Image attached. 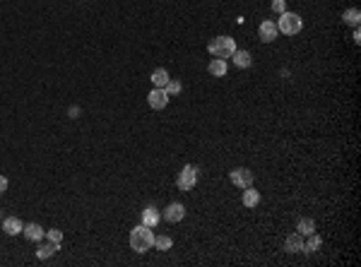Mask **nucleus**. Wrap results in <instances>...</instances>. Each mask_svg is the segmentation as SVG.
<instances>
[{"mask_svg":"<svg viewBox=\"0 0 361 267\" xmlns=\"http://www.w3.org/2000/svg\"><path fill=\"white\" fill-rule=\"evenodd\" d=\"M320 245H323V238H320L316 231H313V234H308V236H306V241H303V253H316Z\"/></svg>","mask_w":361,"mask_h":267,"instance_id":"obj_16","label":"nucleus"},{"mask_svg":"<svg viewBox=\"0 0 361 267\" xmlns=\"http://www.w3.org/2000/svg\"><path fill=\"white\" fill-rule=\"evenodd\" d=\"M171 245H174V241L169 236H154V248L157 250H169Z\"/></svg>","mask_w":361,"mask_h":267,"instance_id":"obj_21","label":"nucleus"},{"mask_svg":"<svg viewBox=\"0 0 361 267\" xmlns=\"http://www.w3.org/2000/svg\"><path fill=\"white\" fill-rule=\"evenodd\" d=\"M5 190H7V178L0 176V193H5Z\"/></svg>","mask_w":361,"mask_h":267,"instance_id":"obj_25","label":"nucleus"},{"mask_svg":"<svg viewBox=\"0 0 361 267\" xmlns=\"http://www.w3.org/2000/svg\"><path fill=\"white\" fill-rule=\"evenodd\" d=\"M58 245L60 243H53V241H48V243L39 245V250H36V255H39V260H46V258H51L56 250H58Z\"/></svg>","mask_w":361,"mask_h":267,"instance_id":"obj_19","label":"nucleus"},{"mask_svg":"<svg viewBox=\"0 0 361 267\" xmlns=\"http://www.w3.org/2000/svg\"><path fill=\"white\" fill-rule=\"evenodd\" d=\"M284 248H287L289 253H301V250H303V236H301L299 231H296V234H292V236L287 238Z\"/></svg>","mask_w":361,"mask_h":267,"instance_id":"obj_13","label":"nucleus"},{"mask_svg":"<svg viewBox=\"0 0 361 267\" xmlns=\"http://www.w3.org/2000/svg\"><path fill=\"white\" fill-rule=\"evenodd\" d=\"M22 234H24V238H27V241H34V243L44 238V229H41L39 224H24Z\"/></svg>","mask_w":361,"mask_h":267,"instance_id":"obj_9","label":"nucleus"},{"mask_svg":"<svg viewBox=\"0 0 361 267\" xmlns=\"http://www.w3.org/2000/svg\"><path fill=\"white\" fill-rule=\"evenodd\" d=\"M231 183H234L236 188H250V185H253V174H250V169H246V166L234 169V171H231Z\"/></svg>","mask_w":361,"mask_h":267,"instance_id":"obj_5","label":"nucleus"},{"mask_svg":"<svg viewBox=\"0 0 361 267\" xmlns=\"http://www.w3.org/2000/svg\"><path fill=\"white\" fill-rule=\"evenodd\" d=\"M46 236H48V241H53V243H60V241H63V231H58V229H51Z\"/></svg>","mask_w":361,"mask_h":267,"instance_id":"obj_23","label":"nucleus"},{"mask_svg":"<svg viewBox=\"0 0 361 267\" xmlns=\"http://www.w3.org/2000/svg\"><path fill=\"white\" fill-rule=\"evenodd\" d=\"M296 231H299L301 236H308V234H313V231H316V222H313V219H308V217H303L301 222L296 224Z\"/></svg>","mask_w":361,"mask_h":267,"instance_id":"obj_18","label":"nucleus"},{"mask_svg":"<svg viewBox=\"0 0 361 267\" xmlns=\"http://www.w3.org/2000/svg\"><path fill=\"white\" fill-rule=\"evenodd\" d=\"M198 183V166H193V164H185L183 169H180L179 178H176V185H179L180 190H193V185Z\"/></svg>","mask_w":361,"mask_h":267,"instance_id":"obj_4","label":"nucleus"},{"mask_svg":"<svg viewBox=\"0 0 361 267\" xmlns=\"http://www.w3.org/2000/svg\"><path fill=\"white\" fill-rule=\"evenodd\" d=\"M277 29L282 34H287V36H294V34H299L303 29V20L296 12H282L279 20H277Z\"/></svg>","mask_w":361,"mask_h":267,"instance_id":"obj_3","label":"nucleus"},{"mask_svg":"<svg viewBox=\"0 0 361 267\" xmlns=\"http://www.w3.org/2000/svg\"><path fill=\"white\" fill-rule=\"evenodd\" d=\"M159 219H161V214H159L154 207H147V209L142 212V224L150 226V229H154V226L159 224Z\"/></svg>","mask_w":361,"mask_h":267,"instance_id":"obj_14","label":"nucleus"},{"mask_svg":"<svg viewBox=\"0 0 361 267\" xmlns=\"http://www.w3.org/2000/svg\"><path fill=\"white\" fill-rule=\"evenodd\" d=\"M231 60H234V65L236 67H250V63H253L250 53L248 51H241V48H236V51L231 53Z\"/></svg>","mask_w":361,"mask_h":267,"instance_id":"obj_11","label":"nucleus"},{"mask_svg":"<svg viewBox=\"0 0 361 267\" xmlns=\"http://www.w3.org/2000/svg\"><path fill=\"white\" fill-rule=\"evenodd\" d=\"M185 217V207L180 205V202H171L166 209H164V219L169 224H176V222H180Z\"/></svg>","mask_w":361,"mask_h":267,"instance_id":"obj_7","label":"nucleus"},{"mask_svg":"<svg viewBox=\"0 0 361 267\" xmlns=\"http://www.w3.org/2000/svg\"><path fill=\"white\" fill-rule=\"evenodd\" d=\"M150 80H152V85H154V87L164 89L166 85H169V80H171V77H169V72H166L164 67H157V70L152 72V77H150Z\"/></svg>","mask_w":361,"mask_h":267,"instance_id":"obj_15","label":"nucleus"},{"mask_svg":"<svg viewBox=\"0 0 361 267\" xmlns=\"http://www.w3.org/2000/svg\"><path fill=\"white\" fill-rule=\"evenodd\" d=\"M152 245H154V234H152L150 226L140 224V226H135V229L130 231V248H133L135 253H147Z\"/></svg>","mask_w":361,"mask_h":267,"instance_id":"obj_1","label":"nucleus"},{"mask_svg":"<svg viewBox=\"0 0 361 267\" xmlns=\"http://www.w3.org/2000/svg\"><path fill=\"white\" fill-rule=\"evenodd\" d=\"M207 51L214 56V58H231V53L236 51V41L231 36H217L207 44Z\"/></svg>","mask_w":361,"mask_h":267,"instance_id":"obj_2","label":"nucleus"},{"mask_svg":"<svg viewBox=\"0 0 361 267\" xmlns=\"http://www.w3.org/2000/svg\"><path fill=\"white\" fill-rule=\"evenodd\" d=\"M272 10L282 15V12H287V2L284 0H272Z\"/></svg>","mask_w":361,"mask_h":267,"instance_id":"obj_24","label":"nucleus"},{"mask_svg":"<svg viewBox=\"0 0 361 267\" xmlns=\"http://www.w3.org/2000/svg\"><path fill=\"white\" fill-rule=\"evenodd\" d=\"M258 202H260V193H258L253 185H250V188H243V205H246V207H255Z\"/></svg>","mask_w":361,"mask_h":267,"instance_id":"obj_17","label":"nucleus"},{"mask_svg":"<svg viewBox=\"0 0 361 267\" xmlns=\"http://www.w3.org/2000/svg\"><path fill=\"white\" fill-rule=\"evenodd\" d=\"M24 224L17 219V217H7L5 222H2V231L7 234V236H17V234H22Z\"/></svg>","mask_w":361,"mask_h":267,"instance_id":"obj_10","label":"nucleus"},{"mask_svg":"<svg viewBox=\"0 0 361 267\" xmlns=\"http://www.w3.org/2000/svg\"><path fill=\"white\" fill-rule=\"evenodd\" d=\"M180 89H183V85H180L179 80H169V85L164 87V91H166L169 96H176V94H180Z\"/></svg>","mask_w":361,"mask_h":267,"instance_id":"obj_22","label":"nucleus"},{"mask_svg":"<svg viewBox=\"0 0 361 267\" xmlns=\"http://www.w3.org/2000/svg\"><path fill=\"white\" fill-rule=\"evenodd\" d=\"M258 34H260V41H265V44H270L277 39V34H279V29H277V24L270 22V20H265V22L260 24V29H258Z\"/></svg>","mask_w":361,"mask_h":267,"instance_id":"obj_8","label":"nucleus"},{"mask_svg":"<svg viewBox=\"0 0 361 267\" xmlns=\"http://www.w3.org/2000/svg\"><path fill=\"white\" fill-rule=\"evenodd\" d=\"M342 20L344 24H349V27H359V20H361V12L357 7H352V10H344V15H342Z\"/></svg>","mask_w":361,"mask_h":267,"instance_id":"obj_20","label":"nucleus"},{"mask_svg":"<svg viewBox=\"0 0 361 267\" xmlns=\"http://www.w3.org/2000/svg\"><path fill=\"white\" fill-rule=\"evenodd\" d=\"M354 41H357V44H359V41H361V34H359V27H354Z\"/></svg>","mask_w":361,"mask_h":267,"instance_id":"obj_26","label":"nucleus"},{"mask_svg":"<svg viewBox=\"0 0 361 267\" xmlns=\"http://www.w3.org/2000/svg\"><path fill=\"white\" fill-rule=\"evenodd\" d=\"M207 70H210V75H212V77H224L226 70H229V65H226L224 58H214V60L207 65Z\"/></svg>","mask_w":361,"mask_h":267,"instance_id":"obj_12","label":"nucleus"},{"mask_svg":"<svg viewBox=\"0 0 361 267\" xmlns=\"http://www.w3.org/2000/svg\"><path fill=\"white\" fill-rule=\"evenodd\" d=\"M147 104H150L154 111H161V109H166V104H169V94H166L161 87H154L150 94H147Z\"/></svg>","mask_w":361,"mask_h":267,"instance_id":"obj_6","label":"nucleus"}]
</instances>
